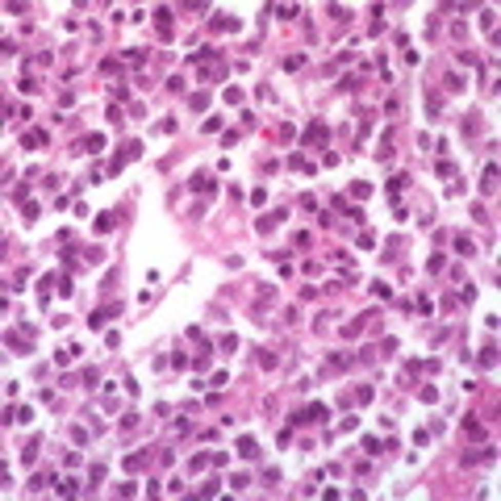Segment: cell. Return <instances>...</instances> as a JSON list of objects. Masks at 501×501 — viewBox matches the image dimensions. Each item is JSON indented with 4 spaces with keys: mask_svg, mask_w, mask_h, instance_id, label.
Returning a JSON list of instances; mask_svg holds the SVG:
<instances>
[{
    "mask_svg": "<svg viewBox=\"0 0 501 501\" xmlns=\"http://www.w3.org/2000/svg\"><path fill=\"white\" fill-rule=\"evenodd\" d=\"M363 451H368V455H380V438L368 434V438H363Z\"/></svg>",
    "mask_w": 501,
    "mask_h": 501,
    "instance_id": "35",
    "label": "cell"
},
{
    "mask_svg": "<svg viewBox=\"0 0 501 501\" xmlns=\"http://www.w3.org/2000/svg\"><path fill=\"white\" fill-rule=\"evenodd\" d=\"M38 213H42V209H38L34 201H25V205H21V217H25V222H38Z\"/></svg>",
    "mask_w": 501,
    "mask_h": 501,
    "instance_id": "27",
    "label": "cell"
},
{
    "mask_svg": "<svg viewBox=\"0 0 501 501\" xmlns=\"http://www.w3.org/2000/svg\"><path fill=\"white\" fill-rule=\"evenodd\" d=\"M418 397H422L426 405H434V401H438V389H434V384H422V389H418Z\"/></svg>",
    "mask_w": 501,
    "mask_h": 501,
    "instance_id": "28",
    "label": "cell"
},
{
    "mask_svg": "<svg viewBox=\"0 0 501 501\" xmlns=\"http://www.w3.org/2000/svg\"><path fill=\"white\" fill-rule=\"evenodd\" d=\"M88 480L101 485V480H105V464H92V468H88Z\"/></svg>",
    "mask_w": 501,
    "mask_h": 501,
    "instance_id": "32",
    "label": "cell"
},
{
    "mask_svg": "<svg viewBox=\"0 0 501 501\" xmlns=\"http://www.w3.org/2000/svg\"><path fill=\"white\" fill-rule=\"evenodd\" d=\"M301 209H309V213H318V197H313V192H305V197H301Z\"/></svg>",
    "mask_w": 501,
    "mask_h": 501,
    "instance_id": "38",
    "label": "cell"
},
{
    "mask_svg": "<svg viewBox=\"0 0 501 501\" xmlns=\"http://www.w3.org/2000/svg\"><path fill=\"white\" fill-rule=\"evenodd\" d=\"M447 88H451V92H459V88H464V75H455V71H451V75H447Z\"/></svg>",
    "mask_w": 501,
    "mask_h": 501,
    "instance_id": "47",
    "label": "cell"
},
{
    "mask_svg": "<svg viewBox=\"0 0 501 501\" xmlns=\"http://www.w3.org/2000/svg\"><path fill=\"white\" fill-rule=\"evenodd\" d=\"M347 217H351V222H359V226L368 222V217H363V209H355V205H347Z\"/></svg>",
    "mask_w": 501,
    "mask_h": 501,
    "instance_id": "44",
    "label": "cell"
},
{
    "mask_svg": "<svg viewBox=\"0 0 501 501\" xmlns=\"http://www.w3.org/2000/svg\"><path fill=\"white\" fill-rule=\"evenodd\" d=\"M75 146H80L84 155H101V150H105V134H84Z\"/></svg>",
    "mask_w": 501,
    "mask_h": 501,
    "instance_id": "3",
    "label": "cell"
},
{
    "mask_svg": "<svg viewBox=\"0 0 501 501\" xmlns=\"http://www.w3.org/2000/svg\"><path fill=\"white\" fill-rule=\"evenodd\" d=\"M226 101L230 105H242V88H226Z\"/></svg>",
    "mask_w": 501,
    "mask_h": 501,
    "instance_id": "43",
    "label": "cell"
},
{
    "mask_svg": "<svg viewBox=\"0 0 501 501\" xmlns=\"http://www.w3.org/2000/svg\"><path fill=\"white\" fill-rule=\"evenodd\" d=\"M405 184H410V176H393V180H389V197H393V201L405 192Z\"/></svg>",
    "mask_w": 501,
    "mask_h": 501,
    "instance_id": "16",
    "label": "cell"
},
{
    "mask_svg": "<svg viewBox=\"0 0 501 501\" xmlns=\"http://www.w3.org/2000/svg\"><path fill=\"white\" fill-rule=\"evenodd\" d=\"M355 242H359V250H372V246H376V238H372V234H368V230H363V234H359V238H355Z\"/></svg>",
    "mask_w": 501,
    "mask_h": 501,
    "instance_id": "41",
    "label": "cell"
},
{
    "mask_svg": "<svg viewBox=\"0 0 501 501\" xmlns=\"http://www.w3.org/2000/svg\"><path fill=\"white\" fill-rule=\"evenodd\" d=\"M326 142H330V130H326L322 121H309L305 134H301V146H326Z\"/></svg>",
    "mask_w": 501,
    "mask_h": 501,
    "instance_id": "1",
    "label": "cell"
},
{
    "mask_svg": "<svg viewBox=\"0 0 501 501\" xmlns=\"http://www.w3.org/2000/svg\"><path fill=\"white\" fill-rule=\"evenodd\" d=\"M101 71H105V75H113V71L121 75V63H117V59H105V63H101Z\"/></svg>",
    "mask_w": 501,
    "mask_h": 501,
    "instance_id": "36",
    "label": "cell"
},
{
    "mask_svg": "<svg viewBox=\"0 0 501 501\" xmlns=\"http://www.w3.org/2000/svg\"><path fill=\"white\" fill-rule=\"evenodd\" d=\"M497 363V347H493V342H489V347L480 351V368H493Z\"/></svg>",
    "mask_w": 501,
    "mask_h": 501,
    "instance_id": "26",
    "label": "cell"
},
{
    "mask_svg": "<svg viewBox=\"0 0 501 501\" xmlns=\"http://www.w3.org/2000/svg\"><path fill=\"white\" fill-rule=\"evenodd\" d=\"M355 88H359L355 75H342V80H338V92H355Z\"/></svg>",
    "mask_w": 501,
    "mask_h": 501,
    "instance_id": "34",
    "label": "cell"
},
{
    "mask_svg": "<svg viewBox=\"0 0 501 501\" xmlns=\"http://www.w3.org/2000/svg\"><path fill=\"white\" fill-rule=\"evenodd\" d=\"M117 313H121V305H101V309L88 318V326H92V330H101V326H109V322L117 318Z\"/></svg>",
    "mask_w": 501,
    "mask_h": 501,
    "instance_id": "2",
    "label": "cell"
},
{
    "mask_svg": "<svg viewBox=\"0 0 501 501\" xmlns=\"http://www.w3.org/2000/svg\"><path fill=\"white\" fill-rule=\"evenodd\" d=\"M222 75H226V67H222V63H217V67H205V71H201V80H205V84H213V80H222Z\"/></svg>",
    "mask_w": 501,
    "mask_h": 501,
    "instance_id": "23",
    "label": "cell"
},
{
    "mask_svg": "<svg viewBox=\"0 0 501 501\" xmlns=\"http://www.w3.org/2000/svg\"><path fill=\"white\" fill-rule=\"evenodd\" d=\"M372 397H376V393H372V389H368V384H363V389H355V401H359V405H368V401H372Z\"/></svg>",
    "mask_w": 501,
    "mask_h": 501,
    "instance_id": "42",
    "label": "cell"
},
{
    "mask_svg": "<svg viewBox=\"0 0 501 501\" xmlns=\"http://www.w3.org/2000/svg\"><path fill=\"white\" fill-rule=\"evenodd\" d=\"M213 188H217V184H213L205 171H197L192 180H188V192H213Z\"/></svg>",
    "mask_w": 501,
    "mask_h": 501,
    "instance_id": "9",
    "label": "cell"
},
{
    "mask_svg": "<svg viewBox=\"0 0 501 501\" xmlns=\"http://www.w3.org/2000/svg\"><path fill=\"white\" fill-rule=\"evenodd\" d=\"M351 192H355L359 201H368V197H372V184H368V180H355V184H351Z\"/></svg>",
    "mask_w": 501,
    "mask_h": 501,
    "instance_id": "24",
    "label": "cell"
},
{
    "mask_svg": "<svg viewBox=\"0 0 501 501\" xmlns=\"http://www.w3.org/2000/svg\"><path fill=\"white\" fill-rule=\"evenodd\" d=\"M80 355H84V347H80V342H71V347H63V351L54 355V363H59V368H67V363H71V359H80Z\"/></svg>",
    "mask_w": 501,
    "mask_h": 501,
    "instance_id": "11",
    "label": "cell"
},
{
    "mask_svg": "<svg viewBox=\"0 0 501 501\" xmlns=\"http://www.w3.org/2000/svg\"><path fill=\"white\" fill-rule=\"evenodd\" d=\"M75 493H80V480H63L59 485V497H75Z\"/></svg>",
    "mask_w": 501,
    "mask_h": 501,
    "instance_id": "30",
    "label": "cell"
},
{
    "mask_svg": "<svg viewBox=\"0 0 501 501\" xmlns=\"http://www.w3.org/2000/svg\"><path fill=\"white\" fill-rule=\"evenodd\" d=\"M150 464V451H138V455H125V472H138V468Z\"/></svg>",
    "mask_w": 501,
    "mask_h": 501,
    "instance_id": "14",
    "label": "cell"
},
{
    "mask_svg": "<svg viewBox=\"0 0 501 501\" xmlns=\"http://www.w3.org/2000/svg\"><path fill=\"white\" fill-rule=\"evenodd\" d=\"M480 192L493 197L497 192V163H485V176H480Z\"/></svg>",
    "mask_w": 501,
    "mask_h": 501,
    "instance_id": "7",
    "label": "cell"
},
{
    "mask_svg": "<svg viewBox=\"0 0 501 501\" xmlns=\"http://www.w3.org/2000/svg\"><path fill=\"white\" fill-rule=\"evenodd\" d=\"M480 459L489 464V459H493V451H489V447H472V451L464 455V464H480Z\"/></svg>",
    "mask_w": 501,
    "mask_h": 501,
    "instance_id": "15",
    "label": "cell"
},
{
    "mask_svg": "<svg viewBox=\"0 0 501 501\" xmlns=\"http://www.w3.org/2000/svg\"><path fill=\"white\" fill-rule=\"evenodd\" d=\"M351 363H355L351 355H330V368H334V372H342V368H351Z\"/></svg>",
    "mask_w": 501,
    "mask_h": 501,
    "instance_id": "31",
    "label": "cell"
},
{
    "mask_svg": "<svg viewBox=\"0 0 501 501\" xmlns=\"http://www.w3.org/2000/svg\"><path fill=\"white\" fill-rule=\"evenodd\" d=\"M259 363H263V368H276V363H280V355H272V351H263V355H259Z\"/></svg>",
    "mask_w": 501,
    "mask_h": 501,
    "instance_id": "48",
    "label": "cell"
},
{
    "mask_svg": "<svg viewBox=\"0 0 501 501\" xmlns=\"http://www.w3.org/2000/svg\"><path fill=\"white\" fill-rule=\"evenodd\" d=\"M326 418H330V405H322V401H313L305 410V422H326Z\"/></svg>",
    "mask_w": 501,
    "mask_h": 501,
    "instance_id": "12",
    "label": "cell"
},
{
    "mask_svg": "<svg viewBox=\"0 0 501 501\" xmlns=\"http://www.w3.org/2000/svg\"><path fill=\"white\" fill-rule=\"evenodd\" d=\"M272 13H280V17H284V21H288V17H297L301 9H297V5H280V9H272Z\"/></svg>",
    "mask_w": 501,
    "mask_h": 501,
    "instance_id": "40",
    "label": "cell"
},
{
    "mask_svg": "<svg viewBox=\"0 0 501 501\" xmlns=\"http://www.w3.org/2000/svg\"><path fill=\"white\" fill-rule=\"evenodd\" d=\"M167 92H184V75H171L167 80Z\"/></svg>",
    "mask_w": 501,
    "mask_h": 501,
    "instance_id": "46",
    "label": "cell"
},
{
    "mask_svg": "<svg viewBox=\"0 0 501 501\" xmlns=\"http://www.w3.org/2000/svg\"><path fill=\"white\" fill-rule=\"evenodd\" d=\"M97 380H101V376H97V368H84V376H80V384H84V389H97Z\"/></svg>",
    "mask_w": 501,
    "mask_h": 501,
    "instance_id": "25",
    "label": "cell"
},
{
    "mask_svg": "<svg viewBox=\"0 0 501 501\" xmlns=\"http://www.w3.org/2000/svg\"><path fill=\"white\" fill-rule=\"evenodd\" d=\"M209 464H213V468H226V464H230V455H226V451H213V455H209Z\"/></svg>",
    "mask_w": 501,
    "mask_h": 501,
    "instance_id": "39",
    "label": "cell"
},
{
    "mask_svg": "<svg viewBox=\"0 0 501 501\" xmlns=\"http://www.w3.org/2000/svg\"><path fill=\"white\" fill-rule=\"evenodd\" d=\"M434 171H438V176H443V180H451V176H455V163H447V159H438V163H434Z\"/></svg>",
    "mask_w": 501,
    "mask_h": 501,
    "instance_id": "29",
    "label": "cell"
},
{
    "mask_svg": "<svg viewBox=\"0 0 501 501\" xmlns=\"http://www.w3.org/2000/svg\"><path fill=\"white\" fill-rule=\"evenodd\" d=\"M46 142H50V130H34V134H25V138H21V146H25V150H38V146H46Z\"/></svg>",
    "mask_w": 501,
    "mask_h": 501,
    "instance_id": "8",
    "label": "cell"
},
{
    "mask_svg": "<svg viewBox=\"0 0 501 501\" xmlns=\"http://www.w3.org/2000/svg\"><path fill=\"white\" fill-rule=\"evenodd\" d=\"M464 434L472 438V443H485V426H480V418H476V414H468V418H464Z\"/></svg>",
    "mask_w": 501,
    "mask_h": 501,
    "instance_id": "4",
    "label": "cell"
},
{
    "mask_svg": "<svg viewBox=\"0 0 501 501\" xmlns=\"http://www.w3.org/2000/svg\"><path fill=\"white\" fill-rule=\"evenodd\" d=\"M455 250H459V255H476V246H472L468 234H455Z\"/></svg>",
    "mask_w": 501,
    "mask_h": 501,
    "instance_id": "18",
    "label": "cell"
},
{
    "mask_svg": "<svg viewBox=\"0 0 501 501\" xmlns=\"http://www.w3.org/2000/svg\"><path fill=\"white\" fill-rule=\"evenodd\" d=\"M188 109H209V92H192V97H188Z\"/></svg>",
    "mask_w": 501,
    "mask_h": 501,
    "instance_id": "19",
    "label": "cell"
},
{
    "mask_svg": "<svg viewBox=\"0 0 501 501\" xmlns=\"http://www.w3.org/2000/svg\"><path fill=\"white\" fill-rule=\"evenodd\" d=\"M38 447H42V438H34V443L21 451V464H34V459H38Z\"/></svg>",
    "mask_w": 501,
    "mask_h": 501,
    "instance_id": "22",
    "label": "cell"
},
{
    "mask_svg": "<svg viewBox=\"0 0 501 501\" xmlns=\"http://www.w3.org/2000/svg\"><path fill=\"white\" fill-rule=\"evenodd\" d=\"M230 485H234V489H246V485H250V476H246V472H238V476H230Z\"/></svg>",
    "mask_w": 501,
    "mask_h": 501,
    "instance_id": "49",
    "label": "cell"
},
{
    "mask_svg": "<svg viewBox=\"0 0 501 501\" xmlns=\"http://www.w3.org/2000/svg\"><path fill=\"white\" fill-rule=\"evenodd\" d=\"M443 267H447V255H443V250H434L430 263H426V272H443Z\"/></svg>",
    "mask_w": 501,
    "mask_h": 501,
    "instance_id": "21",
    "label": "cell"
},
{
    "mask_svg": "<svg viewBox=\"0 0 501 501\" xmlns=\"http://www.w3.org/2000/svg\"><path fill=\"white\" fill-rule=\"evenodd\" d=\"M5 342H9L17 355H29V351H34V347H29V334H25V330H21V338H17V330H9V334H5Z\"/></svg>",
    "mask_w": 501,
    "mask_h": 501,
    "instance_id": "5",
    "label": "cell"
},
{
    "mask_svg": "<svg viewBox=\"0 0 501 501\" xmlns=\"http://www.w3.org/2000/svg\"><path fill=\"white\" fill-rule=\"evenodd\" d=\"M109 88H113V101H117V105L130 101V88H125V84H109Z\"/></svg>",
    "mask_w": 501,
    "mask_h": 501,
    "instance_id": "33",
    "label": "cell"
},
{
    "mask_svg": "<svg viewBox=\"0 0 501 501\" xmlns=\"http://www.w3.org/2000/svg\"><path fill=\"white\" fill-rule=\"evenodd\" d=\"M284 217H288V209H276V213H267V217H259V230L267 234L272 226H280V222H284Z\"/></svg>",
    "mask_w": 501,
    "mask_h": 501,
    "instance_id": "13",
    "label": "cell"
},
{
    "mask_svg": "<svg viewBox=\"0 0 501 501\" xmlns=\"http://www.w3.org/2000/svg\"><path fill=\"white\" fill-rule=\"evenodd\" d=\"M9 201L25 205V201H29V184H13V188H9Z\"/></svg>",
    "mask_w": 501,
    "mask_h": 501,
    "instance_id": "17",
    "label": "cell"
},
{
    "mask_svg": "<svg viewBox=\"0 0 501 501\" xmlns=\"http://www.w3.org/2000/svg\"><path fill=\"white\" fill-rule=\"evenodd\" d=\"M238 455H242V459H259V443H255L250 434H242V438H238Z\"/></svg>",
    "mask_w": 501,
    "mask_h": 501,
    "instance_id": "10",
    "label": "cell"
},
{
    "mask_svg": "<svg viewBox=\"0 0 501 501\" xmlns=\"http://www.w3.org/2000/svg\"><path fill=\"white\" fill-rule=\"evenodd\" d=\"M205 464H209V455H192V459H188V468H192V472H201Z\"/></svg>",
    "mask_w": 501,
    "mask_h": 501,
    "instance_id": "45",
    "label": "cell"
},
{
    "mask_svg": "<svg viewBox=\"0 0 501 501\" xmlns=\"http://www.w3.org/2000/svg\"><path fill=\"white\" fill-rule=\"evenodd\" d=\"M71 293H75V280L67 272V276H59V297H71Z\"/></svg>",
    "mask_w": 501,
    "mask_h": 501,
    "instance_id": "20",
    "label": "cell"
},
{
    "mask_svg": "<svg viewBox=\"0 0 501 501\" xmlns=\"http://www.w3.org/2000/svg\"><path fill=\"white\" fill-rule=\"evenodd\" d=\"M113 230H117V209L97 213V234H113Z\"/></svg>",
    "mask_w": 501,
    "mask_h": 501,
    "instance_id": "6",
    "label": "cell"
},
{
    "mask_svg": "<svg viewBox=\"0 0 501 501\" xmlns=\"http://www.w3.org/2000/svg\"><path fill=\"white\" fill-rule=\"evenodd\" d=\"M301 63H305V54H288V59H284V71H297Z\"/></svg>",
    "mask_w": 501,
    "mask_h": 501,
    "instance_id": "37",
    "label": "cell"
}]
</instances>
